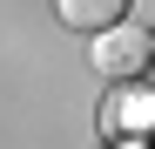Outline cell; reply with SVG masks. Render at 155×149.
<instances>
[{
    "mask_svg": "<svg viewBox=\"0 0 155 149\" xmlns=\"http://www.w3.org/2000/svg\"><path fill=\"white\" fill-rule=\"evenodd\" d=\"M148 61H155V41L142 27H121V20H115V27L94 34V74H101V81H135Z\"/></svg>",
    "mask_w": 155,
    "mask_h": 149,
    "instance_id": "cell-1",
    "label": "cell"
},
{
    "mask_svg": "<svg viewBox=\"0 0 155 149\" xmlns=\"http://www.w3.org/2000/svg\"><path fill=\"white\" fill-rule=\"evenodd\" d=\"M68 27H81V34H101V27H115V20L128 14V0H54Z\"/></svg>",
    "mask_w": 155,
    "mask_h": 149,
    "instance_id": "cell-2",
    "label": "cell"
}]
</instances>
